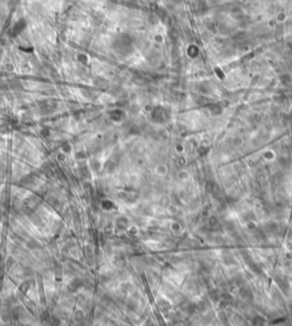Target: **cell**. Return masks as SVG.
<instances>
[{"mask_svg": "<svg viewBox=\"0 0 292 326\" xmlns=\"http://www.w3.org/2000/svg\"><path fill=\"white\" fill-rule=\"evenodd\" d=\"M253 326H265V321L260 316H257L253 319Z\"/></svg>", "mask_w": 292, "mask_h": 326, "instance_id": "cell-1", "label": "cell"}, {"mask_svg": "<svg viewBox=\"0 0 292 326\" xmlns=\"http://www.w3.org/2000/svg\"><path fill=\"white\" fill-rule=\"evenodd\" d=\"M224 1H228V2H232V1H234V0H224Z\"/></svg>", "mask_w": 292, "mask_h": 326, "instance_id": "cell-2", "label": "cell"}]
</instances>
